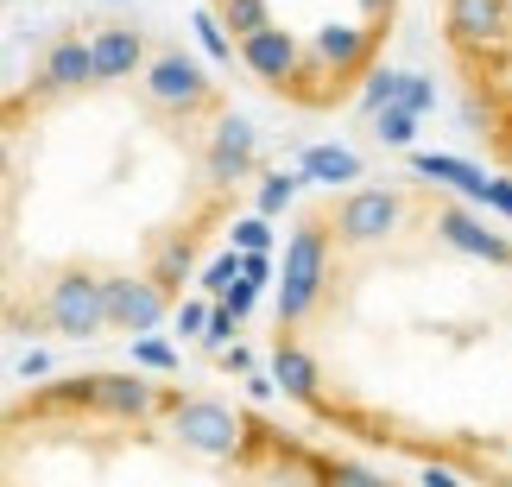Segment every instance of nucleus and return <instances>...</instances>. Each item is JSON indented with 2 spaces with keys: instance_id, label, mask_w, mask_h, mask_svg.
Returning a JSON list of instances; mask_svg holds the SVG:
<instances>
[{
  "instance_id": "nucleus-1",
  "label": "nucleus",
  "mask_w": 512,
  "mask_h": 487,
  "mask_svg": "<svg viewBox=\"0 0 512 487\" xmlns=\"http://www.w3.org/2000/svg\"><path fill=\"white\" fill-rule=\"evenodd\" d=\"M272 184L228 76L184 38L89 7L0 95V317L13 342L108 348L159 329Z\"/></svg>"
},
{
  "instance_id": "nucleus-2",
  "label": "nucleus",
  "mask_w": 512,
  "mask_h": 487,
  "mask_svg": "<svg viewBox=\"0 0 512 487\" xmlns=\"http://www.w3.org/2000/svg\"><path fill=\"white\" fill-rule=\"evenodd\" d=\"M266 367L323 437L456 487H512V222L430 171L298 197Z\"/></svg>"
},
{
  "instance_id": "nucleus-3",
  "label": "nucleus",
  "mask_w": 512,
  "mask_h": 487,
  "mask_svg": "<svg viewBox=\"0 0 512 487\" xmlns=\"http://www.w3.org/2000/svg\"><path fill=\"white\" fill-rule=\"evenodd\" d=\"M0 487H405L361 450L165 367L95 361L0 412Z\"/></svg>"
},
{
  "instance_id": "nucleus-4",
  "label": "nucleus",
  "mask_w": 512,
  "mask_h": 487,
  "mask_svg": "<svg viewBox=\"0 0 512 487\" xmlns=\"http://www.w3.org/2000/svg\"><path fill=\"white\" fill-rule=\"evenodd\" d=\"M405 0H203L228 70L272 108L329 121L386 70Z\"/></svg>"
},
{
  "instance_id": "nucleus-5",
  "label": "nucleus",
  "mask_w": 512,
  "mask_h": 487,
  "mask_svg": "<svg viewBox=\"0 0 512 487\" xmlns=\"http://www.w3.org/2000/svg\"><path fill=\"white\" fill-rule=\"evenodd\" d=\"M430 38L468 140L512 184V0H430Z\"/></svg>"
}]
</instances>
